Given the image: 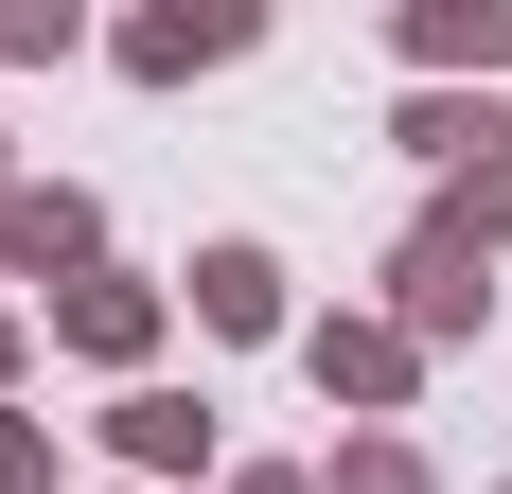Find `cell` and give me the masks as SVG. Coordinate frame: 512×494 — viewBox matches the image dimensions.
Masks as SVG:
<instances>
[{
	"instance_id": "cell-1",
	"label": "cell",
	"mask_w": 512,
	"mask_h": 494,
	"mask_svg": "<svg viewBox=\"0 0 512 494\" xmlns=\"http://www.w3.org/2000/svg\"><path fill=\"white\" fill-rule=\"evenodd\" d=\"M371 318H389V336H407V353H460L477 318H495V247H460V230H442V212H424V230L389 247V300H371Z\"/></svg>"
},
{
	"instance_id": "cell-2",
	"label": "cell",
	"mask_w": 512,
	"mask_h": 494,
	"mask_svg": "<svg viewBox=\"0 0 512 494\" xmlns=\"http://www.w3.org/2000/svg\"><path fill=\"white\" fill-rule=\"evenodd\" d=\"M230 53H265L248 0H142V18L106 36V71H124V89H195V71H230Z\"/></svg>"
},
{
	"instance_id": "cell-3",
	"label": "cell",
	"mask_w": 512,
	"mask_h": 494,
	"mask_svg": "<svg viewBox=\"0 0 512 494\" xmlns=\"http://www.w3.org/2000/svg\"><path fill=\"white\" fill-rule=\"evenodd\" d=\"M106 459H124V494H177V477H230L212 459V389H106Z\"/></svg>"
},
{
	"instance_id": "cell-4",
	"label": "cell",
	"mask_w": 512,
	"mask_h": 494,
	"mask_svg": "<svg viewBox=\"0 0 512 494\" xmlns=\"http://www.w3.org/2000/svg\"><path fill=\"white\" fill-rule=\"evenodd\" d=\"M159 318H177V300H159L142 265H89V283H53V353H89V371H124V389H142Z\"/></svg>"
},
{
	"instance_id": "cell-5",
	"label": "cell",
	"mask_w": 512,
	"mask_h": 494,
	"mask_svg": "<svg viewBox=\"0 0 512 494\" xmlns=\"http://www.w3.org/2000/svg\"><path fill=\"white\" fill-rule=\"evenodd\" d=\"M89 265H106V212L71 177H18L0 195V283H89Z\"/></svg>"
},
{
	"instance_id": "cell-6",
	"label": "cell",
	"mask_w": 512,
	"mask_h": 494,
	"mask_svg": "<svg viewBox=\"0 0 512 494\" xmlns=\"http://www.w3.org/2000/svg\"><path fill=\"white\" fill-rule=\"evenodd\" d=\"M301 371H318V406H407L424 389V353L371 318V300H336V318H301Z\"/></svg>"
},
{
	"instance_id": "cell-7",
	"label": "cell",
	"mask_w": 512,
	"mask_h": 494,
	"mask_svg": "<svg viewBox=\"0 0 512 494\" xmlns=\"http://www.w3.org/2000/svg\"><path fill=\"white\" fill-rule=\"evenodd\" d=\"M389 53H407L424 89H442V71L512 89V0H389Z\"/></svg>"
},
{
	"instance_id": "cell-8",
	"label": "cell",
	"mask_w": 512,
	"mask_h": 494,
	"mask_svg": "<svg viewBox=\"0 0 512 494\" xmlns=\"http://www.w3.org/2000/svg\"><path fill=\"white\" fill-rule=\"evenodd\" d=\"M177 283H195V318H212V336H301V300H283V247H248V230H230V247H195Z\"/></svg>"
},
{
	"instance_id": "cell-9",
	"label": "cell",
	"mask_w": 512,
	"mask_h": 494,
	"mask_svg": "<svg viewBox=\"0 0 512 494\" xmlns=\"http://www.w3.org/2000/svg\"><path fill=\"white\" fill-rule=\"evenodd\" d=\"M389 142L460 177V159H495V142H512V106H460V89H407V106H389Z\"/></svg>"
},
{
	"instance_id": "cell-10",
	"label": "cell",
	"mask_w": 512,
	"mask_h": 494,
	"mask_svg": "<svg viewBox=\"0 0 512 494\" xmlns=\"http://www.w3.org/2000/svg\"><path fill=\"white\" fill-rule=\"evenodd\" d=\"M318 494H442V459L407 442V424H354V442H336V477Z\"/></svg>"
},
{
	"instance_id": "cell-11",
	"label": "cell",
	"mask_w": 512,
	"mask_h": 494,
	"mask_svg": "<svg viewBox=\"0 0 512 494\" xmlns=\"http://www.w3.org/2000/svg\"><path fill=\"white\" fill-rule=\"evenodd\" d=\"M442 230H460V247H512V142H495V159H460V177H442Z\"/></svg>"
},
{
	"instance_id": "cell-12",
	"label": "cell",
	"mask_w": 512,
	"mask_h": 494,
	"mask_svg": "<svg viewBox=\"0 0 512 494\" xmlns=\"http://www.w3.org/2000/svg\"><path fill=\"white\" fill-rule=\"evenodd\" d=\"M71 53H89L71 0H0V71H71Z\"/></svg>"
},
{
	"instance_id": "cell-13",
	"label": "cell",
	"mask_w": 512,
	"mask_h": 494,
	"mask_svg": "<svg viewBox=\"0 0 512 494\" xmlns=\"http://www.w3.org/2000/svg\"><path fill=\"white\" fill-rule=\"evenodd\" d=\"M0 494H53V424H18V406H0Z\"/></svg>"
},
{
	"instance_id": "cell-14",
	"label": "cell",
	"mask_w": 512,
	"mask_h": 494,
	"mask_svg": "<svg viewBox=\"0 0 512 494\" xmlns=\"http://www.w3.org/2000/svg\"><path fill=\"white\" fill-rule=\"evenodd\" d=\"M212 494H318V477H301V459H230Z\"/></svg>"
},
{
	"instance_id": "cell-15",
	"label": "cell",
	"mask_w": 512,
	"mask_h": 494,
	"mask_svg": "<svg viewBox=\"0 0 512 494\" xmlns=\"http://www.w3.org/2000/svg\"><path fill=\"white\" fill-rule=\"evenodd\" d=\"M18 371H36V336H18V318H0V406H18Z\"/></svg>"
},
{
	"instance_id": "cell-16",
	"label": "cell",
	"mask_w": 512,
	"mask_h": 494,
	"mask_svg": "<svg viewBox=\"0 0 512 494\" xmlns=\"http://www.w3.org/2000/svg\"><path fill=\"white\" fill-rule=\"evenodd\" d=\"M106 494H124V477H106Z\"/></svg>"
}]
</instances>
